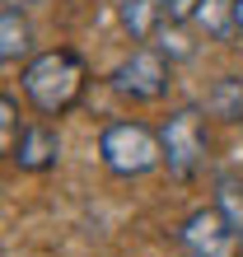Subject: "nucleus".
Segmentation results:
<instances>
[{
  "instance_id": "nucleus-1",
  "label": "nucleus",
  "mask_w": 243,
  "mask_h": 257,
  "mask_svg": "<svg viewBox=\"0 0 243 257\" xmlns=\"http://www.w3.org/2000/svg\"><path fill=\"white\" fill-rule=\"evenodd\" d=\"M24 94L47 117L75 108L80 94H84V61L70 47H52V52L33 56V61L24 66Z\"/></svg>"
},
{
  "instance_id": "nucleus-2",
  "label": "nucleus",
  "mask_w": 243,
  "mask_h": 257,
  "mask_svg": "<svg viewBox=\"0 0 243 257\" xmlns=\"http://www.w3.org/2000/svg\"><path fill=\"white\" fill-rule=\"evenodd\" d=\"M98 159L108 164L117 178H141L164 164V141L159 131H150L145 122H112L98 136Z\"/></svg>"
},
{
  "instance_id": "nucleus-3",
  "label": "nucleus",
  "mask_w": 243,
  "mask_h": 257,
  "mask_svg": "<svg viewBox=\"0 0 243 257\" xmlns=\"http://www.w3.org/2000/svg\"><path fill=\"white\" fill-rule=\"evenodd\" d=\"M169 56H164L159 47H141V52H131L127 61H122L108 80L122 98H131V103H155L164 98V89H169Z\"/></svg>"
},
{
  "instance_id": "nucleus-4",
  "label": "nucleus",
  "mask_w": 243,
  "mask_h": 257,
  "mask_svg": "<svg viewBox=\"0 0 243 257\" xmlns=\"http://www.w3.org/2000/svg\"><path fill=\"white\" fill-rule=\"evenodd\" d=\"M164 141V164H169L173 178H192L206 159V131H201V112L196 108H178L169 122L159 126Z\"/></svg>"
},
{
  "instance_id": "nucleus-5",
  "label": "nucleus",
  "mask_w": 243,
  "mask_h": 257,
  "mask_svg": "<svg viewBox=\"0 0 243 257\" xmlns=\"http://www.w3.org/2000/svg\"><path fill=\"white\" fill-rule=\"evenodd\" d=\"M182 248H187L192 257H234L243 238L229 229V220L220 215V206H201V210H192L187 220H182Z\"/></svg>"
},
{
  "instance_id": "nucleus-6",
  "label": "nucleus",
  "mask_w": 243,
  "mask_h": 257,
  "mask_svg": "<svg viewBox=\"0 0 243 257\" xmlns=\"http://www.w3.org/2000/svg\"><path fill=\"white\" fill-rule=\"evenodd\" d=\"M10 159L19 164L24 173H47V169H56V159H61V136H56V126H42V122L24 126V136H19V145H14Z\"/></svg>"
},
{
  "instance_id": "nucleus-7",
  "label": "nucleus",
  "mask_w": 243,
  "mask_h": 257,
  "mask_svg": "<svg viewBox=\"0 0 243 257\" xmlns=\"http://www.w3.org/2000/svg\"><path fill=\"white\" fill-rule=\"evenodd\" d=\"M164 19H169V5H164V0H122V28H127L136 42L159 38Z\"/></svg>"
},
{
  "instance_id": "nucleus-8",
  "label": "nucleus",
  "mask_w": 243,
  "mask_h": 257,
  "mask_svg": "<svg viewBox=\"0 0 243 257\" xmlns=\"http://www.w3.org/2000/svg\"><path fill=\"white\" fill-rule=\"evenodd\" d=\"M28 52H33V28H28V19L19 14V5H5L0 10V61L14 66V61H24Z\"/></svg>"
},
{
  "instance_id": "nucleus-9",
  "label": "nucleus",
  "mask_w": 243,
  "mask_h": 257,
  "mask_svg": "<svg viewBox=\"0 0 243 257\" xmlns=\"http://www.w3.org/2000/svg\"><path fill=\"white\" fill-rule=\"evenodd\" d=\"M206 112L220 122H243V75H220L206 94Z\"/></svg>"
},
{
  "instance_id": "nucleus-10",
  "label": "nucleus",
  "mask_w": 243,
  "mask_h": 257,
  "mask_svg": "<svg viewBox=\"0 0 243 257\" xmlns=\"http://www.w3.org/2000/svg\"><path fill=\"white\" fill-rule=\"evenodd\" d=\"M234 5L238 0H196V28H201L206 38H229L234 28H238V19H234Z\"/></svg>"
},
{
  "instance_id": "nucleus-11",
  "label": "nucleus",
  "mask_w": 243,
  "mask_h": 257,
  "mask_svg": "<svg viewBox=\"0 0 243 257\" xmlns=\"http://www.w3.org/2000/svg\"><path fill=\"white\" fill-rule=\"evenodd\" d=\"M215 206H220V215L229 220V229L243 238V183L238 178H220L215 183Z\"/></svg>"
},
{
  "instance_id": "nucleus-12",
  "label": "nucleus",
  "mask_w": 243,
  "mask_h": 257,
  "mask_svg": "<svg viewBox=\"0 0 243 257\" xmlns=\"http://www.w3.org/2000/svg\"><path fill=\"white\" fill-rule=\"evenodd\" d=\"M155 47H159L164 56H169V61H187V56L196 52V42H192V38L182 33V28H178L173 19H169V24L159 28V38H155Z\"/></svg>"
},
{
  "instance_id": "nucleus-13",
  "label": "nucleus",
  "mask_w": 243,
  "mask_h": 257,
  "mask_svg": "<svg viewBox=\"0 0 243 257\" xmlns=\"http://www.w3.org/2000/svg\"><path fill=\"white\" fill-rule=\"evenodd\" d=\"M19 103L10 94H0V141H5V155H14V145H19Z\"/></svg>"
},
{
  "instance_id": "nucleus-14",
  "label": "nucleus",
  "mask_w": 243,
  "mask_h": 257,
  "mask_svg": "<svg viewBox=\"0 0 243 257\" xmlns=\"http://www.w3.org/2000/svg\"><path fill=\"white\" fill-rule=\"evenodd\" d=\"M164 5H169V19L173 24H187L192 14H196V0H164Z\"/></svg>"
},
{
  "instance_id": "nucleus-15",
  "label": "nucleus",
  "mask_w": 243,
  "mask_h": 257,
  "mask_svg": "<svg viewBox=\"0 0 243 257\" xmlns=\"http://www.w3.org/2000/svg\"><path fill=\"white\" fill-rule=\"evenodd\" d=\"M234 19H238V28H243V0H238V5H234Z\"/></svg>"
},
{
  "instance_id": "nucleus-16",
  "label": "nucleus",
  "mask_w": 243,
  "mask_h": 257,
  "mask_svg": "<svg viewBox=\"0 0 243 257\" xmlns=\"http://www.w3.org/2000/svg\"><path fill=\"white\" fill-rule=\"evenodd\" d=\"M19 5H47V0H19Z\"/></svg>"
}]
</instances>
